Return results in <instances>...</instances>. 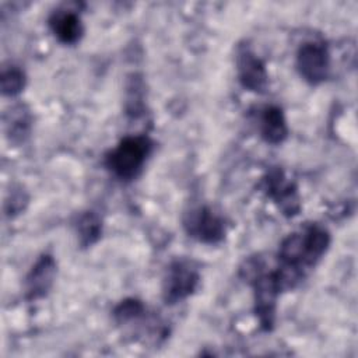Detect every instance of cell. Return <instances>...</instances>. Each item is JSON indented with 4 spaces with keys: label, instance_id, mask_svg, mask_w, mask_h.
Masks as SVG:
<instances>
[{
    "label": "cell",
    "instance_id": "1",
    "mask_svg": "<svg viewBox=\"0 0 358 358\" xmlns=\"http://www.w3.org/2000/svg\"><path fill=\"white\" fill-rule=\"evenodd\" d=\"M330 245V234L317 224H312L299 232L289 234L278 249L277 274L284 289L294 288L326 253Z\"/></svg>",
    "mask_w": 358,
    "mask_h": 358
},
{
    "label": "cell",
    "instance_id": "2",
    "mask_svg": "<svg viewBox=\"0 0 358 358\" xmlns=\"http://www.w3.org/2000/svg\"><path fill=\"white\" fill-rule=\"evenodd\" d=\"M245 278L252 282L255 291V312L264 330H270L274 324L277 296L282 291L277 270L266 271L264 264L257 260H250L242 268Z\"/></svg>",
    "mask_w": 358,
    "mask_h": 358
},
{
    "label": "cell",
    "instance_id": "3",
    "mask_svg": "<svg viewBox=\"0 0 358 358\" xmlns=\"http://www.w3.org/2000/svg\"><path fill=\"white\" fill-rule=\"evenodd\" d=\"M151 148L147 136H127L106 155V166L116 178L130 180L143 169Z\"/></svg>",
    "mask_w": 358,
    "mask_h": 358
},
{
    "label": "cell",
    "instance_id": "4",
    "mask_svg": "<svg viewBox=\"0 0 358 358\" xmlns=\"http://www.w3.org/2000/svg\"><path fill=\"white\" fill-rule=\"evenodd\" d=\"M200 281L199 271L186 260L173 262L164 278L162 296L169 305L178 303L190 296Z\"/></svg>",
    "mask_w": 358,
    "mask_h": 358
},
{
    "label": "cell",
    "instance_id": "5",
    "mask_svg": "<svg viewBox=\"0 0 358 358\" xmlns=\"http://www.w3.org/2000/svg\"><path fill=\"white\" fill-rule=\"evenodd\" d=\"M296 67L301 77L317 85L329 77L330 71V52L323 42H305L296 53Z\"/></svg>",
    "mask_w": 358,
    "mask_h": 358
},
{
    "label": "cell",
    "instance_id": "6",
    "mask_svg": "<svg viewBox=\"0 0 358 358\" xmlns=\"http://www.w3.org/2000/svg\"><path fill=\"white\" fill-rule=\"evenodd\" d=\"M263 190L287 217H294L301 208L296 186L285 178L278 168L271 169L263 178Z\"/></svg>",
    "mask_w": 358,
    "mask_h": 358
},
{
    "label": "cell",
    "instance_id": "7",
    "mask_svg": "<svg viewBox=\"0 0 358 358\" xmlns=\"http://www.w3.org/2000/svg\"><path fill=\"white\" fill-rule=\"evenodd\" d=\"M187 234L204 243H218L225 236V221L210 207H199L185 218Z\"/></svg>",
    "mask_w": 358,
    "mask_h": 358
},
{
    "label": "cell",
    "instance_id": "8",
    "mask_svg": "<svg viewBox=\"0 0 358 358\" xmlns=\"http://www.w3.org/2000/svg\"><path fill=\"white\" fill-rule=\"evenodd\" d=\"M238 78L248 91L263 94L268 85V74L264 63L249 49H242L236 57Z\"/></svg>",
    "mask_w": 358,
    "mask_h": 358
},
{
    "label": "cell",
    "instance_id": "9",
    "mask_svg": "<svg viewBox=\"0 0 358 358\" xmlns=\"http://www.w3.org/2000/svg\"><path fill=\"white\" fill-rule=\"evenodd\" d=\"M56 275V262L50 255L41 256L32 266L25 278V291L28 299H38L45 296Z\"/></svg>",
    "mask_w": 358,
    "mask_h": 358
},
{
    "label": "cell",
    "instance_id": "10",
    "mask_svg": "<svg viewBox=\"0 0 358 358\" xmlns=\"http://www.w3.org/2000/svg\"><path fill=\"white\" fill-rule=\"evenodd\" d=\"M49 27L57 41L64 45L77 43L84 34L81 18L74 10H56L49 18Z\"/></svg>",
    "mask_w": 358,
    "mask_h": 358
},
{
    "label": "cell",
    "instance_id": "11",
    "mask_svg": "<svg viewBox=\"0 0 358 358\" xmlns=\"http://www.w3.org/2000/svg\"><path fill=\"white\" fill-rule=\"evenodd\" d=\"M259 129L264 141L280 144L288 136V126L281 108L275 105L264 106L259 115Z\"/></svg>",
    "mask_w": 358,
    "mask_h": 358
},
{
    "label": "cell",
    "instance_id": "12",
    "mask_svg": "<svg viewBox=\"0 0 358 358\" xmlns=\"http://www.w3.org/2000/svg\"><path fill=\"white\" fill-rule=\"evenodd\" d=\"M102 232V224H101V218L92 213H84L78 221H77V234H78V241L81 243V246L87 248L94 245Z\"/></svg>",
    "mask_w": 358,
    "mask_h": 358
},
{
    "label": "cell",
    "instance_id": "13",
    "mask_svg": "<svg viewBox=\"0 0 358 358\" xmlns=\"http://www.w3.org/2000/svg\"><path fill=\"white\" fill-rule=\"evenodd\" d=\"M25 85V74L18 67L11 66L1 73V92L8 96H14L22 91Z\"/></svg>",
    "mask_w": 358,
    "mask_h": 358
},
{
    "label": "cell",
    "instance_id": "14",
    "mask_svg": "<svg viewBox=\"0 0 358 358\" xmlns=\"http://www.w3.org/2000/svg\"><path fill=\"white\" fill-rule=\"evenodd\" d=\"M145 312L144 305L137 299H124L113 310V316L117 323L126 324L141 317Z\"/></svg>",
    "mask_w": 358,
    "mask_h": 358
},
{
    "label": "cell",
    "instance_id": "15",
    "mask_svg": "<svg viewBox=\"0 0 358 358\" xmlns=\"http://www.w3.org/2000/svg\"><path fill=\"white\" fill-rule=\"evenodd\" d=\"M28 127H29L28 113L25 110L20 109L18 113L14 115L11 117V120H10V134H11V138L15 140L18 137L21 140L24 136H27Z\"/></svg>",
    "mask_w": 358,
    "mask_h": 358
}]
</instances>
